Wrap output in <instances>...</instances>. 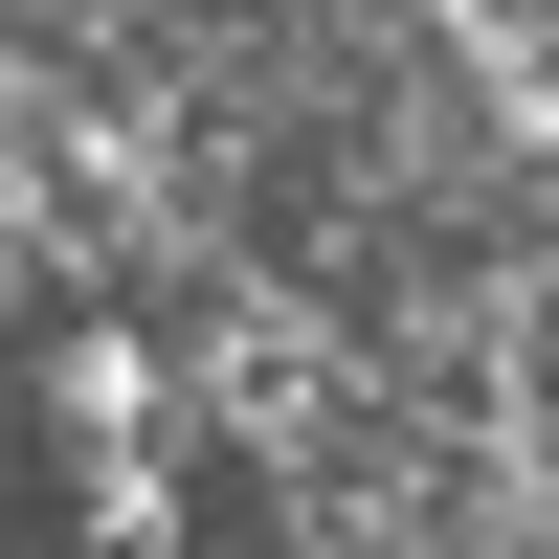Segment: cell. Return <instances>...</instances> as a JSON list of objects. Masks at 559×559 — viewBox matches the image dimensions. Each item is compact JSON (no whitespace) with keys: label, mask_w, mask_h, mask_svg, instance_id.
<instances>
[{"label":"cell","mask_w":559,"mask_h":559,"mask_svg":"<svg viewBox=\"0 0 559 559\" xmlns=\"http://www.w3.org/2000/svg\"><path fill=\"white\" fill-rule=\"evenodd\" d=\"M68 537H90V559H157V537H179V471L112 426V448H90V492H68Z\"/></svg>","instance_id":"obj_1"},{"label":"cell","mask_w":559,"mask_h":559,"mask_svg":"<svg viewBox=\"0 0 559 559\" xmlns=\"http://www.w3.org/2000/svg\"><path fill=\"white\" fill-rule=\"evenodd\" d=\"M45 403H68V426H90V448H112V426H134V403H157V358H134V336H68V358H45Z\"/></svg>","instance_id":"obj_2"}]
</instances>
